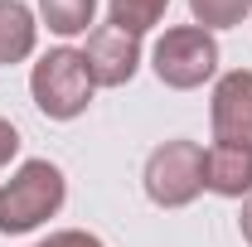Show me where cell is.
Here are the masks:
<instances>
[{"mask_svg": "<svg viewBox=\"0 0 252 247\" xmlns=\"http://www.w3.org/2000/svg\"><path fill=\"white\" fill-rule=\"evenodd\" d=\"M44 247H107V243L97 233H88V228H59V233H49Z\"/></svg>", "mask_w": 252, "mask_h": 247, "instance_id": "12", "label": "cell"}, {"mask_svg": "<svg viewBox=\"0 0 252 247\" xmlns=\"http://www.w3.org/2000/svg\"><path fill=\"white\" fill-rule=\"evenodd\" d=\"M209 122L219 146H243L252 151V68H233L214 83L209 97Z\"/></svg>", "mask_w": 252, "mask_h": 247, "instance_id": "5", "label": "cell"}, {"mask_svg": "<svg viewBox=\"0 0 252 247\" xmlns=\"http://www.w3.org/2000/svg\"><path fill=\"white\" fill-rule=\"evenodd\" d=\"M15 155H20V131H15V122L0 117V170H5Z\"/></svg>", "mask_w": 252, "mask_h": 247, "instance_id": "13", "label": "cell"}, {"mask_svg": "<svg viewBox=\"0 0 252 247\" xmlns=\"http://www.w3.org/2000/svg\"><path fill=\"white\" fill-rule=\"evenodd\" d=\"M83 59H88V73L97 88H126L141 68V39L117 25H93Z\"/></svg>", "mask_w": 252, "mask_h": 247, "instance_id": "6", "label": "cell"}, {"mask_svg": "<svg viewBox=\"0 0 252 247\" xmlns=\"http://www.w3.org/2000/svg\"><path fill=\"white\" fill-rule=\"evenodd\" d=\"M204 189L219 194V199H248L252 194V151L214 141L204 151Z\"/></svg>", "mask_w": 252, "mask_h": 247, "instance_id": "7", "label": "cell"}, {"mask_svg": "<svg viewBox=\"0 0 252 247\" xmlns=\"http://www.w3.org/2000/svg\"><path fill=\"white\" fill-rule=\"evenodd\" d=\"M93 93H97V83H93V73H88L83 49H68V44L63 49H49L30 68V97L49 122H78L88 112Z\"/></svg>", "mask_w": 252, "mask_h": 247, "instance_id": "2", "label": "cell"}, {"mask_svg": "<svg viewBox=\"0 0 252 247\" xmlns=\"http://www.w3.org/2000/svg\"><path fill=\"white\" fill-rule=\"evenodd\" d=\"M141 185H146V199L156 209H189L204 194V146L185 141V136L156 146L146 155Z\"/></svg>", "mask_w": 252, "mask_h": 247, "instance_id": "3", "label": "cell"}, {"mask_svg": "<svg viewBox=\"0 0 252 247\" xmlns=\"http://www.w3.org/2000/svg\"><path fill=\"white\" fill-rule=\"evenodd\" d=\"M151 68L165 88L175 93H194L219 73V39L199 25H175L156 39L151 49Z\"/></svg>", "mask_w": 252, "mask_h": 247, "instance_id": "4", "label": "cell"}, {"mask_svg": "<svg viewBox=\"0 0 252 247\" xmlns=\"http://www.w3.org/2000/svg\"><path fill=\"white\" fill-rule=\"evenodd\" d=\"M165 10H170V0H107V25L141 39L146 30H156L165 20Z\"/></svg>", "mask_w": 252, "mask_h": 247, "instance_id": "10", "label": "cell"}, {"mask_svg": "<svg viewBox=\"0 0 252 247\" xmlns=\"http://www.w3.org/2000/svg\"><path fill=\"white\" fill-rule=\"evenodd\" d=\"M189 15L199 30H233L252 15V0H189Z\"/></svg>", "mask_w": 252, "mask_h": 247, "instance_id": "11", "label": "cell"}, {"mask_svg": "<svg viewBox=\"0 0 252 247\" xmlns=\"http://www.w3.org/2000/svg\"><path fill=\"white\" fill-rule=\"evenodd\" d=\"M68 180L54 160H25L5 185H0V233L5 238H25L34 228H44L63 209Z\"/></svg>", "mask_w": 252, "mask_h": 247, "instance_id": "1", "label": "cell"}, {"mask_svg": "<svg viewBox=\"0 0 252 247\" xmlns=\"http://www.w3.org/2000/svg\"><path fill=\"white\" fill-rule=\"evenodd\" d=\"M97 0H39V25H49V34L59 39H78L93 34Z\"/></svg>", "mask_w": 252, "mask_h": 247, "instance_id": "9", "label": "cell"}, {"mask_svg": "<svg viewBox=\"0 0 252 247\" xmlns=\"http://www.w3.org/2000/svg\"><path fill=\"white\" fill-rule=\"evenodd\" d=\"M39 44V15L25 0H0V63H25Z\"/></svg>", "mask_w": 252, "mask_h": 247, "instance_id": "8", "label": "cell"}, {"mask_svg": "<svg viewBox=\"0 0 252 247\" xmlns=\"http://www.w3.org/2000/svg\"><path fill=\"white\" fill-rule=\"evenodd\" d=\"M238 228H243V238L252 243V194L243 199V214H238Z\"/></svg>", "mask_w": 252, "mask_h": 247, "instance_id": "14", "label": "cell"}]
</instances>
